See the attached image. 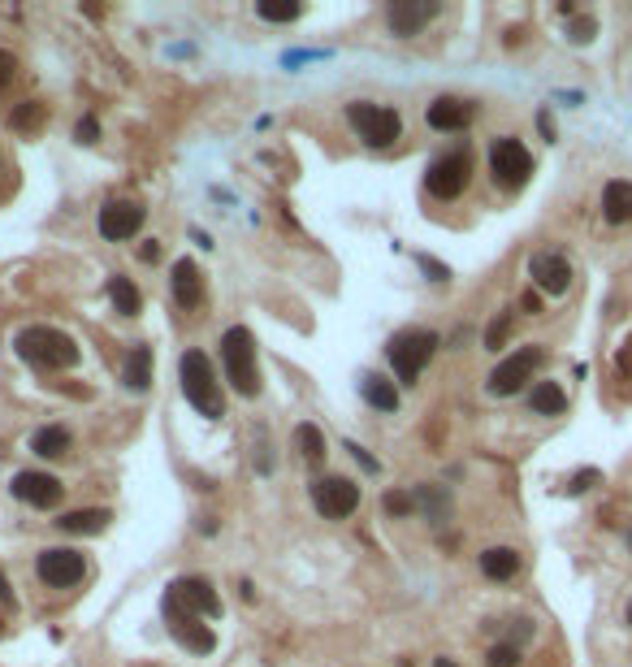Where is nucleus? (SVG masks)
Returning a JSON list of instances; mask_svg holds the SVG:
<instances>
[{
	"label": "nucleus",
	"instance_id": "obj_1",
	"mask_svg": "<svg viewBox=\"0 0 632 667\" xmlns=\"http://www.w3.org/2000/svg\"><path fill=\"white\" fill-rule=\"evenodd\" d=\"M13 347L35 369H74L78 364V343L65 330H52V325H26L13 338Z\"/></svg>",
	"mask_w": 632,
	"mask_h": 667
},
{
	"label": "nucleus",
	"instance_id": "obj_2",
	"mask_svg": "<svg viewBox=\"0 0 632 667\" xmlns=\"http://www.w3.org/2000/svg\"><path fill=\"white\" fill-rule=\"evenodd\" d=\"M178 382H182V395H187V403L200 416H208V421H217L221 412H226V399H221V386H217V373L213 364H208L204 351H182L178 360Z\"/></svg>",
	"mask_w": 632,
	"mask_h": 667
},
{
	"label": "nucleus",
	"instance_id": "obj_3",
	"mask_svg": "<svg viewBox=\"0 0 632 667\" xmlns=\"http://www.w3.org/2000/svg\"><path fill=\"white\" fill-rule=\"evenodd\" d=\"M221 360H226L230 386L239 390L243 399H256L260 395V369H256V338H252V330H243V325L226 330V338H221Z\"/></svg>",
	"mask_w": 632,
	"mask_h": 667
},
{
	"label": "nucleus",
	"instance_id": "obj_4",
	"mask_svg": "<svg viewBox=\"0 0 632 667\" xmlns=\"http://www.w3.org/2000/svg\"><path fill=\"white\" fill-rule=\"evenodd\" d=\"M433 351H438V334L433 330H403V334L390 338L386 356L394 364V377H399L403 386H412L420 377V369L433 360Z\"/></svg>",
	"mask_w": 632,
	"mask_h": 667
},
{
	"label": "nucleus",
	"instance_id": "obj_5",
	"mask_svg": "<svg viewBox=\"0 0 632 667\" xmlns=\"http://www.w3.org/2000/svg\"><path fill=\"white\" fill-rule=\"evenodd\" d=\"M347 122L355 126V135H360L368 148H390V143L403 135V117L394 109H386V104L355 100L347 109Z\"/></svg>",
	"mask_w": 632,
	"mask_h": 667
},
{
	"label": "nucleus",
	"instance_id": "obj_6",
	"mask_svg": "<svg viewBox=\"0 0 632 667\" xmlns=\"http://www.w3.org/2000/svg\"><path fill=\"white\" fill-rule=\"evenodd\" d=\"M490 174H494L498 187L520 191L524 182H529V174H533V156H529V148H524L520 139H511V135L494 139V143H490Z\"/></svg>",
	"mask_w": 632,
	"mask_h": 667
},
{
	"label": "nucleus",
	"instance_id": "obj_7",
	"mask_svg": "<svg viewBox=\"0 0 632 667\" xmlns=\"http://www.w3.org/2000/svg\"><path fill=\"white\" fill-rule=\"evenodd\" d=\"M35 572L44 585H52V590H74V585L87 577V559H83V551H74V546H52V551L35 559Z\"/></svg>",
	"mask_w": 632,
	"mask_h": 667
},
{
	"label": "nucleus",
	"instance_id": "obj_8",
	"mask_svg": "<svg viewBox=\"0 0 632 667\" xmlns=\"http://www.w3.org/2000/svg\"><path fill=\"white\" fill-rule=\"evenodd\" d=\"M468 178H472V156L459 148V152H446V156H438V161L429 165L425 187H429L433 200H455V195L468 187Z\"/></svg>",
	"mask_w": 632,
	"mask_h": 667
},
{
	"label": "nucleus",
	"instance_id": "obj_9",
	"mask_svg": "<svg viewBox=\"0 0 632 667\" xmlns=\"http://www.w3.org/2000/svg\"><path fill=\"white\" fill-rule=\"evenodd\" d=\"M542 360H546V351H542V347H520L516 356H507V360L490 373V395H498V399L516 395V390H520L524 382H533V373L542 369Z\"/></svg>",
	"mask_w": 632,
	"mask_h": 667
},
{
	"label": "nucleus",
	"instance_id": "obj_10",
	"mask_svg": "<svg viewBox=\"0 0 632 667\" xmlns=\"http://www.w3.org/2000/svg\"><path fill=\"white\" fill-rule=\"evenodd\" d=\"M165 607L191 611V616H208V620L221 616V598L213 594V585H208L204 577H182V581H174V585H169V594H165Z\"/></svg>",
	"mask_w": 632,
	"mask_h": 667
},
{
	"label": "nucleus",
	"instance_id": "obj_11",
	"mask_svg": "<svg viewBox=\"0 0 632 667\" xmlns=\"http://www.w3.org/2000/svg\"><path fill=\"white\" fill-rule=\"evenodd\" d=\"M312 503L325 520H347L355 507H360V486L347 477H321L312 486Z\"/></svg>",
	"mask_w": 632,
	"mask_h": 667
},
{
	"label": "nucleus",
	"instance_id": "obj_12",
	"mask_svg": "<svg viewBox=\"0 0 632 667\" xmlns=\"http://www.w3.org/2000/svg\"><path fill=\"white\" fill-rule=\"evenodd\" d=\"M143 217H148V213H143L135 200H113L109 208H100V234L109 243H126V239H135Z\"/></svg>",
	"mask_w": 632,
	"mask_h": 667
},
{
	"label": "nucleus",
	"instance_id": "obj_13",
	"mask_svg": "<svg viewBox=\"0 0 632 667\" xmlns=\"http://www.w3.org/2000/svg\"><path fill=\"white\" fill-rule=\"evenodd\" d=\"M165 620H169V633H174L178 642L191 650V655H208V650L217 646V637H213V629L204 624V616H191V611L165 607Z\"/></svg>",
	"mask_w": 632,
	"mask_h": 667
},
{
	"label": "nucleus",
	"instance_id": "obj_14",
	"mask_svg": "<svg viewBox=\"0 0 632 667\" xmlns=\"http://www.w3.org/2000/svg\"><path fill=\"white\" fill-rule=\"evenodd\" d=\"M529 273H533L537 291H546V295H568V286H572V265L559 252H537L529 260Z\"/></svg>",
	"mask_w": 632,
	"mask_h": 667
},
{
	"label": "nucleus",
	"instance_id": "obj_15",
	"mask_svg": "<svg viewBox=\"0 0 632 667\" xmlns=\"http://www.w3.org/2000/svg\"><path fill=\"white\" fill-rule=\"evenodd\" d=\"M13 499L31 507H57L61 503V481L52 473H18L13 477Z\"/></svg>",
	"mask_w": 632,
	"mask_h": 667
},
{
	"label": "nucleus",
	"instance_id": "obj_16",
	"mask_svg": "<svg viewBox=\"0 0 632 667\" xmlns=\"http://www.w3.org/2000/svg\"><path fill=\"white\" fill-rule=\"evenodd\" d=\"M433 18H438V5H433V0H394L386 9V22L394 35H416L420 26Z\"/></svg>",
	"mask_w": 632,
	"mask_h": 667
},
{
	"label": "nucleus",
	"instance_id": "obj_17",
	"mask_svg": "<svg viewBox=\"0 0 632 667\" xmlns=\"http://www.w3.org/2000/svg\"><path fill=\"white\" fill-rule=\"evenodd\" d=\"M425 117L433 130H464V126H472V117H477V104H468L459 96H438L429 104Z\"/></svg>",
	"mask_w": 632,
	"mask_h": 667
},
{
	"label": "nucleus",
	"instance_id": "obj_18",
	"mask_svg": "<svg viewBox=\"0 0 632 667\" xmlns=\"http://www.w3.org/2000/svg\"><path fill=\"white\" fill-rule=\"evenodd\" d=\"M169 286H174V304L178 308H200L204 304V278L200 269H195V260H174V278H169Z\"/></svg>",
	"mask_w": 632,
	"mask_h": 667
},
{
	"label": "nucleus",
	"instance_id": "obj_19",
	"mask_svg": "<svg viewBox=\"0 0 632 667\" xmlns=\"http://www.w3.org/2000/svg\"><path fill=\"white\" fill-rule=\"evenodd\" d=\"M602 217H607L611 226L632 221V182L628 178H611L607 187H602Z\"/></svg>",
	"mask_w": 632,
	"mask_h": 667
},
{
	"label": "nucleus",
	"instance_id": "obj_20",
	"mask_svg": "<svg viewBox=\"0 0 632 667\" xmlns=\"http://www.w3.org/2000/svg\"><path fill=\"white\" fill-rule=\"evenodd\" d=\"M481 572L490 581H511L520 572V555L511 551V546H490V551L481 555Z\"/></svg>",
	"mask_w": 632,
	"mask_h": 667
},
{
	"label": "nucleus",
	"instance_id": "obj_21",
	"mask_svg": "<svg viewBox=\"0 0 632 667\" xmlns=\"http://www.w3.org/2000/svg\"><path fill=\"white\" fill-rule=\"evenodd\" d=\"M109 512L104 507H83V512H65V516H57V529L61 533H100L104 525H109Z\"/></svg>",
	"mask_w": 632,
	"mask_h": 667
},
{
	"label": "nucleus",
	"instance_id": "obj_22",
	"mask_svg": "<svg viewBox=\"0 0 632 667\" xmlns=\"http://www.w3.org/2000/svg\"><path fill=\"white\" fill-rule=\"evenodd\" d=\"M529 403H533L537 416H559V412H568V395H563L559 382H537L533 395H529Z\"/></svg>",
	"mask_w": 632,
	"mask_h": 667
},
{
	"label": "nucleus",
	"instance_id": "obj_23",
	"mask_svg": "<svg viewBox=\"0 0 632 667\" xmlns=\"http://www.w3.org/2000/svg\"><path fill=\"white\" fill-rule=\"evenodd\" d=\"M31 451L44 455V460H61L65 451H70V434H65L61 425H44L39 434L31 438Z\"/></svg>",
	"mask_w": 632,
	"mask_h": 667
},
{
	"label": "nucleus",
	"instance_id": "obj_24",
	"mask_svg": "<svg viewBox=\"0 0 632 667\" xmlns=\"http://www.w3.org/2000/svg\"><path fill=\"white\" fill-rule=\"evenodd\" d=\"M360 390H364V399L373 403V408H381V412H394L399 408V390H394L386 377H377V373H368L364 382H360Z\"/></svg>",
	"mask_w": 632,
	"mask_h": 667
},
{
	"label": "nucleus",
	"instance_id": "obj_25",
	"mask_svg": "<svg viewBox=\"0 0 632 667\" xmlns=\"http://www.w3.org/2000/svg\"><path fill=\"white\" fill-rule=\"evenodd\" d=\"M109 299H113V308L122 312V317H135V312L143 308V295H139V286L130 278H109Z\"/></svg>",
	"mask_w": 632,
	"mask_h": 667
},
{
	"label": "nucleus",
	"instance_id": "obj_26",
	"mask_svg": "<svg viewBox=\"0 0 632 667\" xmlns=\"http://www.w3.org/2000/svg\"><path fill=\"white\" fill-rule=\"evenodd\" d=\"M44 122H48V104H39V100H22L18 109L9 113V126L22 130V135H31V130H39Z\"/></svg>",
	"mask_w": 632,
	"mask_h": 667
},
{
	"label": "nucleus",
	"instance_id": "obj_27",
	"mask_svg": "<svg viewBox=\"0 0 632 667\" xmlns=\"http://www.w3.org/2000/svg\"><path fill=\"white\" fill-rule=\"evenodd\" d=\"M126 386L130 390H148L152 386V351L148 347H135L126 360Z\"/></svg>",
	"mask_w": 632,
	"mask_h": 667
},
{
	"label": "nucleus",
	"instance_id": "obj_28",
	"mask_svg": "<svg viewBox=\"0 0 632 667\" xmlns=\"http://www.w3.org/2000/svg\"><path fill=\"white\" fill-rule=\"evenodd\" d=\"M295 447H299V455L316 468V464H325V438H321V429L316 425H299L295 429Z\"/></svg>",
	"mask_w": 632,
	"mask_h": 667
},
{
	"label": "nucleus",
	"instance_id": "obj_29",
	"mask_svg": "<svg viewBox=\"0 0 632 667\" xmlns=\"http://www.w3.org/2000/svg\"><path fill=\"white\" fill-rule=\"evenodd\" d=\"M256 13L265 22H295V18H304V5L299 0H260Z\"/></svg>",
	"mask_w": 632,
	"mask_h": 667
},
{
	"label": "nucleus",
	"instance_id": "obj_30",
	"mask_svg": "<svg viewBox=\"0 0 632 667\" xmlns=\"http://www.w3.org/2000/svg\"><path fill=\"white\" fill-rule=\"evenodd\" d=\"M507 338H511V312H498L490 321V330H485V347L498 351V347H507Z\"/></svg>",
	"mask_w": 632,
	"mask_h": 667
},
{
	"label": "nucleus",
	"instance_id": "obj_31",
	"mask_svg": "<svg viewBox=\"0 0 632 667\" xmlns=\"http://www.w3.org/2000/svg\"><path fill=\"white\" fill-rule=\"evenodd\" d=\"M416 503H425L429 520H446V494H442V490H433V486H420V490H416Z\"/></svg>",
	"mask_w": 632,
	"mask_h": 667
},
{
	"label": "nucleus",
	"instance_id": "obj_32",
	"mask_svg": "<svg viewBox=\"0 0 632 667\" xmlns=\"http://www.w3.org/2000/svg\"><path fill=\"white\" fill-rule=\"evenodd\" d=\"M412 507H416V494H399V490L386 494V512H390V516H407Z\"/></svg>",
	"mask_w": 632,
	"mask_h": 667
},
{
	"label": "nucleus",
	"instance_id": "obj_33",
	"mask_svg": "<svg viewBox=\"0 0 632 667\" xmlns=\"http://www.w3.org/2000/svg\"><path fill=\"white\" fill-rule=\"evenodd\" d=\"M594 31H598V22H594V18H576V22L568 26L572 44H589V39H594Z\"/></svg>",
	"mask_w": 632,
	"mask_h": 667
},
{
	"label": "nucleus",
	"instance_id": "obj_34",
	"mask_svg": "<svg viewBox=\"0 0 632 667\" xmlns=\"http://www.w3.org/2000/svg\"><path fill=\"white\" fill-rule=\"evenodd\" d=\"M520 663V650L516 646H494L490 650V667H516Z\"/></svg>",
	"mask_w": 632,
	"mask_h": 667
},
{
	"label": "nucleus",
	"instance_id": "obj_35",
	"mask_svg": "<svg viewBox=\"0 0 632 667\" xmlns=\"http://www.w3.org/2000/svg\"><path fill=\"white\" fill-rule=\"evenodd\" d=\"M615 373H620V377H632V334L624 338V347L615 351Z\"/></svg>",
	"mask_w": 632,
	"mask_h": 667
},
{
	"label": "nucleus",
	"instance_id": "obj_36",
	"mask_svg": "<svg viewBox=\"0 0 632 667\" xmlns=\"http://www.w3.org/2000/svg\"><path fill=\"white\" fill-rule=\"evenodd\" d=\"M74 139H78V143H96V139H100V122H96V117H83V122H78V130H74Z\"/></svg>",
	"mask_w": 632,
	"mask_h": 667
},
{
	"label": "nucleus",
	"instance_id": "obj_37",
	"mask_svg": "<svg viewBox=\"0 0 632 667\" xmlns=\"http://www.w3.org/2000/svg\"><path fill=\"white\" fill-rule=\"evenodd\" d=\"M13 74H18V61H13V52L0 48V91H5L13 83Z\"/></svg>",
	"mask_w": 632,
	"mask_h": 667
},
{
	"label": "nucleus",
	"instance_id": "obj_38",
	"mask_svg": "<svg viewBox=\"0 0 632 667\" xmlns=\"http://www.w3.org/2000/svg\"><path fill=\"white\" fill-rule=\"evenodd\" d=\"M420 269H425L433 282H446V278H451V269H446V265H438V260H429V256H420Z\"/></svg>",
	"mask_w": 632,
	"mask_h": 667
},
{
	"label": "nucleus",
	"instance_id": "obj_39",
	"mask_svg": "<svg viewBox=\"0 0 632 667\" xmlns=\"http://www.w3.org/2000/svg\"><path fill=\"white\" fill-rule=\"evenodd\" d=\"M594 481H598V473H594V468H589V473H576V477H572V486H568V490H572V494H581V490H589V486H594Z\"/></svg>",
	"mask_w": 632,
	"mask_h": 667
},
{
	"label": "nucleus",
	"instance_id": "obj_40",
	"mask_svg": "<svg viewBox=\"0 0 632 667\" xmlns=\"http://www.w3.org/2000/svg\"><path fill=\"white\" fill-rule=\"evenodd\" d=\"M520 308H524V312H533V317H537V312H542V295H537V291H529V295L520 299Z\"/></svg>",
	"mask_w": 632,
	"mask_h": 667
},
{
	"label": "nucleus",
	"instance_id": "obj_41",
	"mask_svg": "<svg viewBox=\"0 0 632 667\" xmlns=\"http://www.w3.org/2000/svg\"><path fill=\"white\" fill-rule=\"evenodd\" d=\"M0 603L13 607V590H9V577H5V568H0Z\"/></svg>",
	"mask_w": 632,
	"mask_h": 667
},
{
	"label": "nucleus",
	"instance_id": "obj_42",
	"mask_svg": "<svg viewBox=\"0 0 632 667\" xmlns=\"http://www.w3.org/2000/svg\"><path fill=\"white\" fill-rule=\"evenodd\" d=\"M433 667H459V663H451V659H438V663H433Z\"/></svg>",
	"mask_w": 632,
	"mask_h": 667
},
{
	"label": "nucleus",
	"instance_id": "obj_43",
	"mask_svg": "<svg viewBox=\"0 0 632 667\" xmlns=\"http://www.w3.org/2000/svg\"><path fill=\"white\" fill-rule=\"evenodd\" d=\"M628 624H632V603H628Z\"/></svg>",
	"mask_w": 632,
	"mask_h": 667
},
{
	"label": "nucleus",
	"instance_id": "obj_44",
	"mask_svg": "<svg viewBox=\"0 0 632 667\" xmlns=\"http://www.w3.org/2000/svg\"><path fill=\"white\" fill-rule=\"evenodd\" d=\"M628 546H632V533H628Z\"/></svg>",
	"mask_w": 632,
	"mask_h": 667
}]
</instances>
